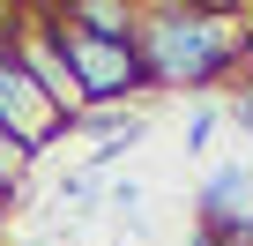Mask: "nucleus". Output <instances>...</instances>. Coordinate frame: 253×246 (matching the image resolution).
Here are the masks:
<instances>
[{
  "label": "nucleus",
  "instance_id": "nucleus-1",
  "mask_svg": "<svg viewBox=\"0 0 253 246\" xmlns=\"http://www.w3.org/2000/svg\"><path fill=\"white\" fill-rule=\"evenodd\" d=\"M134 60L149 90H216L246 60V30L231 8H186V0H157L134 23Z\"/></svg>",
  "mask_w": 253,
  "mask_h": 246
},
{
  "label": "nucleus",
  "instance_id": "nucleus-2",
  "mask_svg": "<svg viewBox=\"0 0 253 246\" xmlns=\"http://www.w3.org/2000/svg\"><path fill=\"white\" fill-rule=\"evenodd\" d=\"M60 23V15H52ZM60 52H67V75H75V90H82V104H134L149 82H142V60H134V45H112V38H82V30H67L60 23Z\"/></svg>",
  "mask_w": 253,
  "mask_h": 246
},
{
  "label": "nucleus",
  "instance_id": "nucleus-3",
  "mask_svg": "<svg viewBox=\"0 0 253 246\" xmlns=\"http://www.w3.org/2000/svg\"><path fill=\"white\" fill-rule=\"evenodd\" d=\"M0 135H8L23 157H38V149H52L60 135H67V119L45 104V90L23 75V60L8 52V23H0Z\"/></svg>",
  "mask_w": 253,
  "mask_h": 246
},
{
  "label": "nucleus",
  "instance_id": "nucleus-4",
  "mask_svg": "<svg viewBox=\"0 0 253 246\" xmlns=\"http://www.w3.org/2000/svg\"><path fill=\"white\" fill-rule=\"evenodd\" d=\"M67 135H82V142H89V172H104V164H119L126 142L149 135V119H142L134 104H82V112L67 119Z\"/></svg>",
  "mask_w": 253,
  "mask_h": 246
},
{
  "label": "nucleus",
  "instance_id": "nucleus-5",
  "mask_svg": "<svg viewBox=\"0 0 253 246\" xmlns=\"http://www.w3.org/2000/svg\"><path fill=\"white\" fill-rule=\"evenodd\" d=\"M253 224V172L246 164H216L201 179V239H231Z\"/></svg>",
  "mask_w": 253,
  "mask_h": 246
},
{
  "label": "nucleus",
  "instance_id": "nucleus-6",
  "mask_svg": "<svg viewBox=\"0 0 253 246\" xmlns=\"http://www.w3.org/2000/svg\"><path fill=\"white\" fill-rule=\"evenodd\" d=\"M52 15H60L67 30H82V38H112V45H134V23H142L134 0H52Z\"/></svg>",
  "mask_w": 253,
  "mask_h": 246
},
{
  "label": "nucleus",
  "instance_id": "nucleus-7",
  "mask_svg": "<svg viewBox=\"0 0 253 246\" xmlns=\"http://www.w3.org/2000/svg\"><path fill=\"white\" fill-rule=\"evenodd\" d=\"M104 209H112L119 224H142V187H134V179H119V187L104 194Z\"/></svg>",
  "mask_w": 253,
  "mask_h": 246
},
{
  "label": "nucleus",
  "instance_id": "nucleus-8",
  "mask_svg": "<svg viewBox=\"0 0 253 246\" xmlns=\"http://www.w3.org/2000/svg\"><path fill=\"white\" fill-rule=\"evenodd\" d=\"M216 104H194V119H186V149H209V135H216Z\"/></svg>",
  "mask_w": 253,
  "mask_h": 246
},
{
  "label": "nucleus",
  "instance_id": "nucleus-9",
  "mask_svg": "<svg viewBox=\"0 0 253 246\" xmlns=\"http://www.w3.org/2000/svg\"><path fill=\"white\" fill-rule=\"evenodd\" d=\"M89 194H97V172H89V164L60 179V209H67V201H89Z\"/></svg>",
  "mask_w": 253,
  "mask_h": 246
},
{
  "label": "nucleus",
  "instance_id": "nucleus-10",
  "mask_svg": "<svg viewBox=\"0 0 253 246\" xmlns=\"http://www.w3.org/2000/svg\"><path fill=\"white\" fill-rule=\"evenodd\" d=\"M231 119H238V127H253V90H246V97H231Z\"/></svg>",
  "mask_w": 253,
  "mask_h": 246
},
{
  "label": "nucleus",
  "instance_id": "nucleus-11",
  "mask_svg": "<svg viewBox=\"0 0 253 246\" xmlns=\"http://www.w3.org/2000/svg\"><path fill=\"white\" fill-rule=\"evenodd\" d=\"M15 246H38V239H15Z\"/></svg>",
  "mask_w": 253,
  "mask_h": 246
},
{
  "label": "nucleus",
  "instance_id": "nucleus-12",
  "mask_svg": "<svg viewBox=\"0 0 253 246\" xmlns=\"http://www.w3.org/2000/svg\"><path fill=\"white\" fill-rule=\"evenodd\" d=\"M0 23H8V8H0Z\"/></svg>",
  "mask_w": 253,
  "mask_h": 246
}]
</instances>
